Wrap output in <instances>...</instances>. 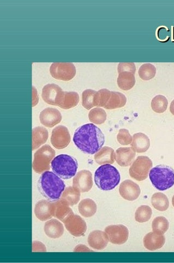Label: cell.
<instances>
[{"label": "cell", "mask_w": 174, "mask_h": 263, "mask_svg": "<svg viewBox=\"0 0 174 263\" xmlns=\"http://www.w3.org/2000/svg\"><path fill=\"white\" fill-rule=\"evenodd\" d=\"M90 249L85 245L79 244L77 245L74 249V252H91Z\"/></svg>", "instance_id": "cell-41"}, {"label": "cell", "mask_w": 174, "mask_h": 263, "mask_svg": "<svg viewBox=\"0 0 174 263\" xmlns=\"http://www.w3.org/2000/svg\"><path fill=\"white\" fill-rule=\"evenodd\" d=\"M73 187L80 192L89 191L93 187V175L91 171L87 170L79 171L73 180Z\"/></svg>", "instance_id": "cell-12"}, {"label": "cell", "mask_w": 174, "mask_h": 263, "mask_svg": "<svg viewBox=\"0 0 174 263\" xmlns=\"http://www.w3.org/2000/svg\"><path fill=\"white\" fill-rule=\"evenodd\" d=\"M153 166V162L148 157L139 156L130 167V175L131 178L137 181H143L148 178Z\"/></svg>", "instance_id": "cell-7"}, {"label": "cell", "mask_w": 174, "mask_h": 263, "mask_svg": "<svg viewBox=\"0 0 174 263\" xmlns=\"http://www.w3.org/2000/svg\"><path fill=\"white\" fill-rule=\"evenodd\" d=\"M79 102V96L76 92H65L58 107L68 110L77 106Z\"/></svg>", "instance_id": "cell-29"}, {"label": "cell", "mask_w": 174, "mask_h": 263, "mask_svg": "<svg viewBox=\"0 0 174 263\" xmlns=\"http://www.w3.org/2000/svg\"><path fill=\"white\" fill-rule=\"evenodd\" d=\"M149 177L154 187L159 191H166L174 185V170L171 167L155 166L150 170Z\"/></svg>", "instance_id": "cell-4"}, {"label": "cell", "mask_w": 174, "mask_h": 263, "mask_svg": "<svg viewBox=\"0 0 174 263\" xmlns=\"http://www.w3.org/2000/svg\"><path fill=\"white\" fill-rule=\"evenodd\" d=\"M118 74L123 72H132L135 74L136 68L134 63H120L117 68Z\"/></svg>", "instance_id": "cell-39"}, {"label": "cell", "mask_w": 174, "mask_h": 263, "mask_svg": "<svg viewBox=\"0 0 174 263\" xmlns=\"http://www.w3.org/2000/svg\"><path fill=\"white\" fill-rule=\"evenodd\" d=\"M69 233L76 237L83 236L87 230L86 222L80 216L73 215L64 223Z\"/></svg>", "instance_id": "cell-13"}, {"label": "cell", "mask_w": 174, "mask_h": 263, "mask_svg": "<svg viewBox=\"0 0 174 263\" xmlns=\"http://www.w3.org/2000/svg\"><path fill=\"white\" fill-rule=\"evenodd\" d=\"M80 198V192L74 187L67 188L62 194V198L71 206L77 205Z\"/></svg>", "instance_id": "cell-30"}, {"label": "cell", "mask_w": 174, "mask_h": 263, "mask_svg": "<svg viewBox=\"0 0 174 263\" xmlns=\"http://www.w3.org/2000/svg\"><path fill=\"white\" fill-rule=\"evenodd\" d=\"M42 97L45 102L53 106H59L63 97L62 89L55 84H49L42 89Z\"/></svg>", "instance_id": "cell-10"}, {"label": "cell", "mask_w": 174, "mask_h": 263, "mask_svg": "<svg viewBox=\"0 0 174 263\" xmlns=\"http://www.w3.org/2000/svg\"><path fill=\"white\" fill-rule=\"evenodd\" d=\"M49 133L43 127H36L33 130V151L39 148L47 142Z\"/></svg>", "instance_id": "cell-24"}, {"label": "cell", "mask_w": 174, "mask_h": 263, "mask_svg": "<svg viewBox=\"0 0 174 263\" xmlns=\"http://www.w3.org/2000/svg\"><path fill=\"white\" fill-rule=\"evenodd\" d=\"M88 241L91 248L97 250H102L107 246L109 241L105 232L95 230L89 235Z\"/></svg>", "instance_id": "cell-17"}, {"label": "cell", "mask_w": 174, "mask_h": 263, "mask_svg": "<svg viewBox=\"0 0 174 263\" xmlns=\"http://www.w3.org/2000/svg\"><path fill=\"white\" fill-rule=\"evenodd\" d=\"M51 167L54 173L63 179H70L75 176L78 163L71 156L62 154L53 159Z\"/></svg>", "instance_id": "cell-5"}, {"label": "cell", "mask_w": 174, "mask_h": 263, "mask_svg": "<svg viewBox=\"0 0 174 263\" xmlns=\"http://www.w3.org/2000/svg\"><path fill=\"white\" fill-rule=\"evenodd\" d=\"M94 158L99 165L113 164L116 160V153L112 148L105 146L95 154Z\"/></svg>", "instance_id": "cell-22"}, {"label": "cell", "mask_w": 174, "mask_h": 263, "mask_svg": "<svg viewBox=\"0 0 174 263\" xmlns=\"http://www.w3.org/2000/svg\"><path fill=\"white\" fill-rule=\"evenodd\" d=\"M111 96V92L105 89L96 92L95 95V106L104 107Z\"/></svg>", "instance_id": "cell-37"}, {"label": "cell", "mask_w": 174, "mask_h": 263, "mask_svg": "<svg viewBox=\"0 0 174 263\" xmlns=\"http://www.w3.org/2000/svg\"><path fill=\"white\" fill-rule=\"evenodd\" d=\"M117 85L121 90L128 91L134 87L135 78L134 74L127 72L119 73L117 80Z\"/></svg>", "instance_id": "cell-25"}, {"label": "cell", "mask_w": 174, "mask_h": 263, "mask_svg": "<svg viewBox=\"0 0 174 263\" xmlns=\"http://www.w3.org/2000/svg\"><path fill=\"white\" fill-rule=\"evenodd\" d=\"M39 191L43 196L51 201H56L65 191L64 181L53 172L46 171L41 175L38 183Z\"/></svg>", "instance_id": "cell-2"}, {"label": "cell", "mask_w": 174, "mask_h": 263, "mask_svg": "<svg viewBox=\"0 0 174 263\" xmlns=\"http://www.w3.org/2000/svg\"><path fill=\"white\" fill-rule=\"evenodd\" d=\"M145 247L151 251L161 249L166 242V238L163 235L150 233L145 235L143 239Z\"/></svg>", "instance_id": "cell-20"}, {"label": "cell", "mask_w": 174, "mask_h": 263, "mask_svg": "<svg viewBox=\"0 0 174 263\" xmlns=\"http://www.w3.org/2000/svg\"><path fill=\"white\" fill-rule=\"evenodd\" d=\"M56 156V151L48 144L44 145L35 154L33 169L38 174L43 173L50 169V165Z\"/></svg>", "instance_id": "cell-6"}, {"label": "cell", "mask_w": 174, "mask_h": 263, "mask_svg": "<svg viewBox=\"0 0 174 263\" xmlns=\"http://www.w3.org/2000/svg\"><path fill=\"white\" fill-rule=\"evenodd\" d=\"M140 78L143 80H150L154 78L156 74V69L151 63H145L139 70Z\"/></svg>", "instance_id": "cell-35"}, {"label": "cell", "mask_w": 174, "mask_h": 263, "mask_svg": "<svg viewBox=\"0 0 174 263\" xmlns=\"http://www.w3.org/2000/svg\"><path fill=\"white\" fill-rule=\"evenodd\" d=\"M107 117L106 112L100 108H94L89 113L90 121L97 125L103 124L106 120Z\"/></svg>", "instance_id": "cell-33"}, {"label": "cell", "mask_w": 174, "mask_h": 263, "mask_svg": "<svg viewBox=\"0 0 174 263\" xmlns=\"http://www.w3.org/2000/svg\"><path fill=\"white\" fill-rule=\"evenodd\" d=\"M119 192L123 198L134 201L139 197L141 190L139 186L130 180L123 181L119 188Z\"/></svg>", "instance_id": "cell-14"}, {"label": "cell", "mask_w": 174, "mask_h": 263, "mask_svg": "<svg viewBox=\"0 0 174 263\" xmlns=\"http://www.w3.org/2000/svg\"><path fill=\"white\" fill-rule=\"evenodd\" d=\"M70 142L71 135L66 126L59 125L53 129L51 143L55 148L58 149L65 148L68 146Z\"/></svg>", "instance_id": "cell-11"}, {"label": "cell", "mask_w": 174, "mask_h": 263, "mask_svg": "<svg viewBox=\"0 0 174 263\" xmlns=\"http://www.w3.org/2000/svg\"><path fill=\"white\" fill-rule=\"evenodd\" d=\"M151 203L155 210L160 212L167 211L169 207L168 198L166 194L161 192L155 193L153 195Z\"/></svg>", "instance_id": "cell-28"}, {"label": "cell", "mask_w": 174, "mask_h": 263, "mask_svg": "<svg viewBox=\"0 0 174 263\" xmlns=\"http://www.w3.org/2000/svg\"><path fill=\"white\" fill-rule=\"evenodd\" d=\"M33 252H46L47 249L44 244L39 241H34L33 243Z\"/></svg>", "instance_id": "cell-40"}, {"label": "cell", "mask_w": 174, "mask_h": 263, "mask_svg": "<svg viewBox=\"0 0 174 263\" xmlns=\"http://www.w3.org/2000/svg\"><path fill=\"white\" fill-rule=\"evenodd\" d=\"M170 111L172 113V114L174 116V99L171 102L170 106Z\"/></svg>", "instance_id": "cell-42"}, {"label": "cell", "mask_w": 174, "mask_h": 263, "mask_svg": "<svg viewBox=\"0 0 174 263\" xmlns=\"http://www.w3.org/2000/svg\"><path fill=\"white\" fill-rule=\"evenodd\" d=\"M54 216L59 220H60L63 223L69 218L72 215H74L70 205L62 198L58 199L56 201H54Z\"/></svg>", "instance_id": "cell-19"}, {"label": "cell", "mask_w": 174, "mask_h": 263, "mask_svg": "<svg viewBox=\"0 0 174 263\" xmlns=\"http://www.w3.org/2000/svg\"><path fill=\"white\" fill-rule=\"evenodd\" d=\"M152 215V209L149 206H141L135 212V219L140 223H146L151 219Z\"/></svg>", "instance_id": "cell-34"}, {"label": "cell", "mask_w": 174, "mask_h": 263, "mask_svg": "<svg viewBox=\"0 0 174 263\" xmlns=\"http://www.w3.org/2000/svg\"><path fill=\"white\" fill-rule=\"evenodd\" d=\"M50 72L55 79L70 81L76 76V69L72 63H54L50 66Z\"/></svg>", "instance_id": "cell-8"}, {"label": "cell", "mask_w": 174, "mask_h": 263, "mask_svg": "<svg viewBox=\"0 0 174 263\" xmlns=\"http://www.w3.org/2000/svg\"><path fill=\"white\" fill-rule=\"evenodd\" d=\"M39 119L42 124L51 128L60 123L62 115L57 109L47 108L40 112Z\"/></svg>", "instance_id": "cell-15"}, {"label": "cell", "mask_w": 174, "mask_h": 263, "mask_svg": "<svg viewBox=\"0 0 174 263\" xmlns=\"http://www.w3.org/2000/svg\"><path fill=\"white\" fill-rule=\"evenodd\" d=\"M151 105L153 110L155 113H164L167 110L168 106V99L163 95H157L153 99Z\"/></svg>", "instance_id": "cell-32"}, {"label": "cell", "mask_w": 174, "mask_h": 263, "mask_svg": "<svg viewBox=\"0 0 174 263\" xmlns=\"http://www.w3.org/2000/svg\"><path fill=\"white\" fill-rule=\"evenodd\" d=\"M96 91L91 89H88L84 91L82 94V105L86 109H90L95 106V95Z\"/></svg>", "instance_id": "cell-36"}, {"label": "cell", "mask_w": 174, "mask_h": 263, "mask_svg": "<svg viewBox=\"0 0 174 263\" xmlns=\"http://www.w3.org/2000/svg\"><path fill=\"white\" fill-rule=\"evenodd\" d=\"M117 139L119 143L126 146V145H128L132 143L133 137L129 131L125 129H122L118 131Z\"/></svg>", "instance_id": "cell-38"}, {"label": "cell", "mask_w": 174, "mask_h": 263, "mask_svg": "<svg viewBox=\"0 0 174 263\" xmlns=\"http://www.w3.org/2000/svg\"><path fill=\"white\" fill-rule=\"evenodd\" d=\"M44 229L45 234L51 239L61 238L64 233L63 224L56 219L50 220L46 222Z\"/></svg>", "instance_id": "cell-23"}, {"label": "cell", "mask_w": 174, "mask_h": 263, "mask_svg": "<svg viewBox=\"0 0 174 263\" xmlns=\"http://www.w3.org/2000/svg\"><path fill=\"white\" fill-rule=\"evenodd\" d=\"M36 216L40 221H46L54 216V202L42 199L36 203L35 208Z\"/></svg>", "instance_id": "cell-16"}, {"label": "cell", "mask_w": 174, "mask_h": 263, "mask_svg": "<svg viewBox=\"0 0 174 263\" xmlns=\"http://www.w3.org/2000/svg\"><path fill=\"white\" fill-rule=\"evenodd\" d=\"M135 151L132 147H120L116 153V160L121 167H128L132 164L135 157Z\"/></svg>", "instance_id": "cell-18"}, {"label": "cell", "mask_w": 174, "mask_h": 263, "mask_svg": "<svg viewBox=\"0 0 174 263\" xmlns=\"http://www.w3.org/2000/svg\"><path fill=\"white\" fill-rule=\"evenodd\" d=\"M169 228L168 220L164 216L155 217L153 221L152 228L153 232L159 235H164Z\"/></svg>", "instance_id": "cell-31"}, {"label": "cell", "mask_w": 174, "mask_h": 263, "mask_svg": "<svg viewBox=\"0 0 174 263\" xmlns=\"http://www.w3.org/2000/svg\"><path fill=\"white\" fill-rule=\"evenodd\" d=\"M109 242L121 245L125 243L129 238V231L125 225H112L105 229Z\"/></svg>", "instance_id": "cell-9"}, {"label": "cell", "mask_w": 174, "mask_h": 263, "mask_svg": "<svg viewBox=\"0 0 174 263\" xmlns=\"http://www.w3.org/2000/svg\"><path fill=\"white\" fill-rule=\"evenodd\" d=\"M172 204H173V207H174V195L172 198Z\"/></svg>", "instance_id": "cell-43"}, {"label": "cell", "mask_w": 174, "mask_h": 263, "mask_svg": "<svg viewBox=\"0 0 174 263\" xmlns=\"http://www.w3.org/2000/svg\"><path fill=\"white\" fill-rule=\"evenodd\" d=\"M120 180L121 176L118 170L109 164L100 166L95 173L96 185L104 191H109L116 188Z\"/></svg>", "instance_id": "cell-3"}, {"label": "cell", "mask_w": 174, "mask_h": 263, "mask_svg": "<svg viewBox=\"0 0 174 263\" xmlns=\"http://www.w3.org/2000/svg\"><path fill=\"white\" fill-rule=\"evenodd\" d=\"M150 140L144 133H136L133 136L131 146L138 153H144L148 150L150 147Z\"/></svg>", "instance_id": "cell-21"}, {"label": "cell", "mask_w": 174, "mask_h": 263, "mask_svg": "<svg viewBox=\"0 0 174 263\" xmlns=\"http://www.w3.org/2000/svg\"><path fill=\"white\" fill-rule=\"evenodd\" d=\"M73 142L80 151L88 155H94L101 149L105 143L101 130L94 124H86L77 128Z\"/></svg>", "instance_id": "cell-1"}, {"label": "cell", "mask_w": 174, "mask_h": 263, "mask_svg": "<svg viewBox=\"0 0 174 263\" xmlns=\"http://www.w3.org/2000/svg\"><path fill=\"white\" fill-rule=\"evenodd\" d=\"M127 102L125 95L119 92H111V96L104 107L107 110H114L124 107Z\"/></svg>", "instance_id": "cell-27"}, {"label": "cell", "mask_w": 174, "mask_h": 263, "mask_svg": "<svg viewBox=\"0 0 174 263\" xmlns=\"http://www.w3.org/2000/svg\"><path fill=\"white\" fill-rule=\"evenodd\" d=\"M80 215L85 217L94 216L97 212V205L93 199L86 198L82 199L78 206Z\"/></svg>", "instance_id": "cell-26"}]
</instances>
